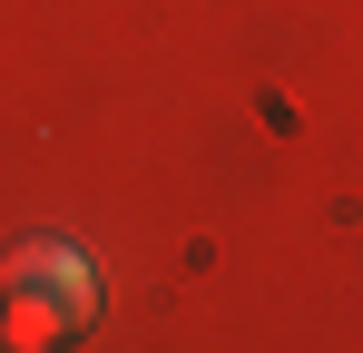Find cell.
Wrapping results in <instances>:
<instances>
[{
    "mask_svg": "<svg viewBox=\"0 0 363 353\" xmlns=\"http://www.w3.org/2000/svg\"><path fill=\"white\" fill-rule=\"evenodd\" d=\"M0 285H50L79 324H99V275H89V255H79L69 235H30V245H10V275H0Z\"/></svg>",
    "mask_w": 363,
    "mask_h": 353,
    "instance_id": "6da1fadb",
    "label": "cell"
},
{
    "mask_svg": "<svg viewBox=\"0 0 363 353\" xmlns=\"http://www.w3.org/2000/svg\"><path fill=\"white\" fill-rule=\"evenodd\" d=\"M89 324L69 314L50 285H10V304H0V344H20V353H50V344H79Z\"/></svg>",
    "mask_w": 363,
    "mask_h": 353,
    "instance_id": "7a4b0ae2",
    "label": "cell"
}]
</instances>
